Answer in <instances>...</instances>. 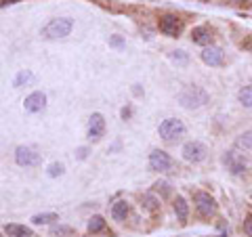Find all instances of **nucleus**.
Returning a JSON list of instances; mask_svg holds the SVG:
<instances>
[{
    "label": "nucleus",
    "instance_id": "nucleus-1",
    "mask_svg": "<svg viewBox=\"0 0 252 237\" xmlns=\"http://www.w3.org/2000/svg\"><path fill=\"white\" fill-rule=\"evenodd\" d=\"M210 101V95L202 86H187L179 93V103L187 109H198Z\"/></svg>",
    "mask_w": 252,
    "mask_h": 237
},
{
    "label": "nucleus",
    "instance_id": "nucleus-2",
    "mask_svg": "<svg viewBox=\"0 0 252 237\" xmlns=\"http://www.w3.org/2000/svg\"><path fill=\"white\" fill-rule=\"evenodd\" d=\"M74 27V21L69 17H61V19H53V21H48L44 27H42V36L44 38H65L69 36V32H72Z\"/></svg>",
    "mask_w": 252,
    "mask_h": 237
},
{
    "label": "nucleus",
    "instance_id": "nucleus-3",
    "mask_svg": "<svg viewBox=\"0 0 252 237\" xmlns=\"http://www.w3.org/2000/svg\"><path fill=\"white\" fill-rule=\"evenodd\" d=\"M158 132L164 141L172 143V141H179L181 137H185V124L177 120V118H168V120H164L158 126Z\"/></svg>",
    "mask_w": 252,
    "mask_h": 237
},
{
    "label": "nucleus",
    "instance_id": "nucleus-4",
    "mask_svg": "<svg viewBox=\"0 0 252 237\" xmlns=\"http://www.w3.org/2000/svg\"><path fill=\"white\" fill-rule=\"evenodd\" d=\"M193 204H195V210L202 218H210L214 212H216V201L210 193H204V191H195L193 193Z\"/></svg>",
    "mask_w": 252,
    "mask_h": 237
},
{
    "label": "nucleus",
    "instance_id": "nucleus-5",
    "mask_svg": "<svg viewBox=\"0 0 252 237\" xmlns=\"http://www.w3.org/2000/svg\"><path fill=\"white\" fill-rule=\"evenodd\" d=\"M181 153H183V158L187 159V162L198 164V162H204V159H206V156H208V147H206L204 143H200V141H189V143L183 145Z\"/></svg>",
    "mask_w": 252,
    "mask_h": 237
},
{
    "label": "nucleus",
    "instance_id": "nucleus-6",
    "mask_svg": "<svg viewBox=\"0 0 252 237\" xmlns=\"http://www.w3.org/2000/svg\"><path fill=\"white\" fill-rule=\"evenodd\" d=\"M160 32L164 34V36L168 38H177L181 32H183V19H179L177 15H164L160 17Z\"/></svg>",
    "mask_w": 252,
    "mask_h": 237
},
{
    "label": "nucleus",
    "instance_id": "nucleus-7",
    "mask_svg": "<svg viewBox=\"0 0 252 237\" xmlns=\"http://www.w3.org/2000/svg\"><path fill=\"white\" fill-rule=\"evenodd\" d=\"M172 164H174L172 158L162 149H153L149 153V168L153 172H168L172 168Z\"/></svg>",
    "mask_w": 252,
    "mask_h": 237
},
{
    "label": "nucleus",
    "instance_id": "nucleus-8",
    "mask_svg": "<svg viewBox=\"0 0 252 237\" xmlns=\"http://www.w3.org/2000/svg\"><path fill=\"white\" fill-rule=\"evenodd\" d=\"M223 164H225L227 170L231 174H235V177H237V174H244V172H246V168H248L244 156H242V153H237V151H233V149L225 151V156H223Z\"/></svg>",
    "mask_w": 252,
    "mask_h": 237
},
{
    "label": "nucleus",
    "instance_id": "nucleus-9",
    "mask_svg": "<svg viewBox=\"0 0 252 237\" xmlns=\"http://www.w3.org/2000/svg\"><path fill=\"white\" fill-rule=\"evenodd\" d=\"M15 162L19 164V166H38L40 164V153L36 151V149H32V147H17L15 149Z\"/></svg>",
    "mask_w": 252,
    "mask_h": 237
},
{
    "label": "nucleus",
    "instance_id": "nucleus-10",
    "mask_svg": "<svg viewBox=\"0 0 252 237\" xmlns=\"http://www.w3.org/2000/svg\"><path fill=\"white\" fill-rule=\"evenodd\" d=\"M86 135H88V138L93 143L101 141V137L105 135V118L101 114H93V116L88 118V130H86Z\"/></svg>",
    "mask_w": 252,
    "mask_h": 237
},
{
    "label": "nucleus",
    "instance_id": "nucleus-11",
    "mask_svg": "<svg viewBox=\"0 0 252 237\" xmlns=\"http://www.w3.org/2000/svg\"><path fill=\"white\" fill-rule=\"evenodd\" d=\"M212 40H214V32L210 25H198L191 30V42L193 44H200V46H212Z\"/></svg>",
    "mask_w": 252,
    "mask_h": 237
},
{
    "label": "nucleus",
    "instance_id": "nucleus-12",
    "mask_svg": "<svg viewBox=\"0 0 252 237\" xmlns=\"http://www.w3.org/2000/svg\"><path fill=\"white\" fill-rule=\"evenodd\" d=\"M200 57L210 67H219V65L225 63V53H223L219 46H206L204 51H202Z\"/></svg>",
    "mask_w": 252,
    "mask_h": 237
},
{
    "label": "nucleus",
    "instance_id": "nucleus-13",
    "mask_svg": "<svg viewBox=\"0 0 252 237\" xmlns=\"http://www.w3.org/2000/svg\"><path fill=\"white\" fill-rule=\"evenodd\" d=\"M23 107H25V111H30V114H38V111H42L46 107V95L44 93H32L30 97H25Z\"/></svg>",
    "mask_w": 252,
    "mask_h": 237
},
{
    "label": "nucleus",
    "instance_id": "nucleus-14",
    "mask_svg": "<svg viewBox=\"0 0 252 237\" xmlns=\"http://www.w3.org/2000/svg\"><path fill=\"white\" fill-rule=\"evenodd\" d=\"M4 233L9 237H34V231L25 225H17V222H9L4 227Z\"/></svg>",
    "mask_w": 252,
    "mask_h": 237
},
{
    "label": "nucleus",
    "instance_id": "nucleus-15",
    "mask_svg": "<svg viewBox=\"0 0 252 237\" xmlns=\"http://www.w3.org/2000/svg\"><path fill=\"white\" fill-rule=\"evenodd\" d=\"M172 208H174V214H177V218L185 225V222H187V216H189V206H187V201H185L183 195H177V198H174Z\"/></svg>",
    "mask_w": 252,
    "mask_h": 237
},
{
    "label": "nucleus",
    "instance_id": "nucleus-16",
    "mask_svg": "<svg viewBox=\"0 0 252 237\" xmlns=\"http://www.w3.org/2000/svg\"><path fill=\"white\" fill-rule=\"evenodd\" d=\"M126 216H128V204H126L124 199H118L116 204L111 206V218L122 222V220H126Z\"/></svg>",
    "mask_w": 252,
    "mask_h": 237
},
{
    "label": "nucleus",
    "instance_id": "nucleus-17",
    "mask_svg": "<svg viewBox=\"0 0 252 237\" xmlns=\"http://www.w3.org/2000/svg\"><path fill=\"white\" fill-rule=\"evenodd\" d=\"M32 82H34V74L30 72V69H21V72L17 74L15 82H13V86H15V88H21V86L32 84Z\"/></svg>",
    "mask_w": 252,
    "mask_h": 237
},
{
    "label": "nucleus",
    "instance_id": "nucleus-18",
    "mask_svg": "<svg viewBox=\"0 0 252 237\" xmlns=\"http://www.w3.org/2000/svg\"><path fill=\"white\" fill-rule=\"evenodd\" d=\"M59 220V216L55 212H44V214H34L32 216V222L34 225H51V222Z\"/></svg>",
    "mask_w": 252,
    "mask_h": 237
},
{
    "label": "nucleus",
    "instance_id": "nucleus-19",
    "mask_svg": "<svg viewBox=\"0 0 252 237\" xmlns=\"http://www.w3.org/2000/svg\"><path fill=\"white\" fill-rule=\"evenodd\" d=\"M237 99H240V103L244 107L252 109V84L250 86H244L240 93H237Z\"/></svg>",
    "mask_w": 252,
    "mask_h": 237
},
{
    "label": "nucleus",
    "instance_id": "nucleus-20",
    "mask_svg": "<svg viewBox=\"0 0 252 237\" xmlns=\"http://www.w3.org/2000/svg\"><path fill=\"white\" fill-rule=\"evenodd\" d=\"M105 229V218L103 216H93L88 220V233H101Z\"/></svg>",
    "mask_w": 252,
    "mask_h": 237
},
{
    "label": "nucleus",
    "instance_id": "nucleus-21",
    "mask_svg": "<svg viewBox=\"0 0 252 237\" xmlns=\"http://www.w3.org/2000/svg\"><path fill=\"white\" fill-rule=\"evenodd\" d=\"M237 147L252 149V130H248V132H244V135H240V138H237Z\"/></svg>",
    "mask_w": 252,
    "mask_h": 237
},
{
    "label": "nucleus",
    "instance_id": "nucleus-22",
    "mask_svg": "<svg viewBox=\"0 0 252 237\" xmlns=\"http://www.w3.org/2000/svg\"><path fill=\"white\" fill-rule=\"evenodd\" d=\"M143 201H145V208L147 210H151V212H156L160 208V201L156 198H151V195H143Z\"/></svg>",
    "mask_w": 252,
    "mask_h": 237
},
{
    "label": "nucleus",
    "instance_id": "nucleus-23",
    "mask_svg": "<svg viewBox=\"0 0 252 237\" xmlns=\"http://www.w3.org/2000/svg\"><path fill=\"white\" fill-rule=\"evenodd\" d=\"M172 61L174 63H181V65H185L187 63V55H185V51H172Z\"/></svg>",
    "mask_w": 252,
    "mask_h": 237
},
{
    "label": "nucleus",
    "instance_id": "nucleus-24",
    "mask_svg": "<svg viewBox=\"0 0 252 237\" xmlns=\"http://www.w3.org/2000/svg\"><path fill=\"white\" fill-rule=\"evenodd\" d=\"M61 174H63V164H57V162H55V164H51V166H48V177H61Z\"/></svg>",
    "mask_w": 252,
    "mask_h": 237
},
{
    "label": "nucleus",
    "instance_id": "nucleus-25",
    "mask_svg": "<svg viewBox=\"0 0 252 237\" xmlns=\"http://www.w3.org/2000/svg\"><path fill=\"white\" fill-rule=\"evenodd\" d=\"M244 233L252 237V214H246V218H244Z\"/></svg>",
    "mask_w": 252,
    "mask_h": 237
},
{
    "label": "nucleus",
    "instance_id": "nucleus-26",
    "mask_svg": "<svg viewBox=\"0 0 252 237\" xmlns=\"http://www.w3.org/2000/svg\"><path fill=\"white\" fill-rule=\"evenodd\" d=\"M109 46L122 48V46H124V38H122V36H111V38H109Z\"/></svg>",
    "mask_w": 252,
    "mask_h": 237
},
{
    "label": "nucleus",
    "instance_id": "nucleus-27",
    "mask_svg": "<svg viewBox=\"0 0 252 237\" xmlns=\"http://www.w3.org/2000/svg\"><path fill=\"white\" fill-rule=\"evenodd\" d=\"M153 187H156V191H162L164 195H168V193H170V189H168V187H170V185H168V183H164V180H158V183L153 185Z\"/></svg>",
    "mask_w": 252,
    "mask_h": 237
},
{
    "label": "nucleus",
    "instance_id": "nucleus-28",
    "mask_svg": "<svg viewBox=\"0 0 252 237\" xmlns=\"http://www.w3.org/2000/svg\"><path fill=\"white\" fill-rule=\"evenodd\" d=\"M76 156H78V159H84V158L88 156V149L86 147H80L78 151H76Z\"/></svg>",
    "mask_w": 252,
    "mask_h": 237
},
{
    "label": "nucleus",
    "instance_id": "nucleus-29",
    "mask_svg": "<svg viewBox=\"0 0 252 237\" xmlns=\"http://www.w3.org/2000/svg\"><path fill=\"white\" fill-rule=\"evenodd\" d=\"M130 114H132L130 107H124V109H122V118H124V120H126V118H130Z\"/></svg>",
    "mask_w": 252,
    "mask_h": 237
},
{
    "label": "nucleus",
    "instance_id": "nucleus-30",
    "mask_svg": "<svg viewBox=\"0 0 252 237\" xmlns=\"http://www.w3.org/2000/svg\"><path fill=\"white\" fill-rule=\"evenodd\" d=\"M17 0H0V6H6V4H15Z\"/></svg>",
    "mask_w": 252,
    "mask_h": 237
},
{
    "label": "nucleus",
    "instance_id": "nucleus-31",
    "mask_svg": "<svg viewBox=\"0 0 252 237\" xmlns=\"http://www.w3.org/2000/svg\"><path fill=\"white\" fill-rule=\"evenodd\" d=\"M216 237H227V235H225V233H223V235H216Z\"/></svg>",
    "mask_w": 252,
    "mask_h": 237
},
{
    "label": "nucleus",
    "instance_id": "nucleus-32",
    "mask_svg": "<svg viewBox=\"0 0 252 237\" xmlns=\"http://www.w3.org/2000/svg\"><path fill=\"white\" fill-rule=\"evenodd\" d=\"M237 2H244V0H237Z\"/></svg>",
    "mask_w": 252,
    "mask_h": 237
}]
</instances>
